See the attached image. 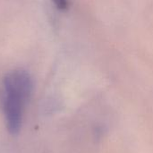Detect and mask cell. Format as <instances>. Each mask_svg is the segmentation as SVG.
<instances>
[{
  "mask_svg": "<svg viewBox=\"0 0 153 153\" xmlns=\"http://www.w3.org/2000/svg\"><path fill=\"white\" fill-rule=\"evenodd\" d=\"M33 91L30 75L23 70L9 72L3 80V112L7 130L17 134Z\"/></svg>",
  "mask_w": 153,
  "mask_h": 153,
  "instance_id": "1",
  "label": "cell"
},
{
  "mask_svg": "<svg viewBox=\"0 0 153 153\" xmlns=\"http://www.w3.org/2000/svg\"><path fill=\"white\" fill-rule=\"evenodd\" d=\"M54 4L58 8L59 10H65L67 9L69 5V1L68 0H52Z\"/></svg>",
  "mask_w": 153,
  "mask_h": 153,
  "instance_id": "2",
  "label": "cell"
}]
</instances>
